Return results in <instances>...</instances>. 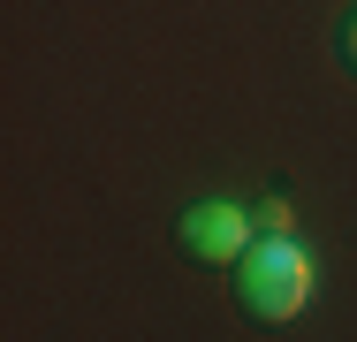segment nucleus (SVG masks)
Segmentation results:
<instances>
[{"instance_id":"obj_2","label":"nucleus","mask_w":357,"mask_h":342,"mask_svg":"<svg viewBox=\"0 0 357 342\" xmlns=\"http://www.w3.org/2000/svg\"><path fill=\"white\" fill-rule=\"evenodd\" d=\"M251 213L236 198H198V205H183V221H175V244L198 259V267H236L243 251H251Z\"/></svg>"},{"instance_id":"obj_1","label":"nucleus","mask_w":357,"mask_h":342,"mask_svg":"<svg viewBox=\"0 0 357 342\" xmlns=\"http://www.w3.org/2000/svg\"><path fill=\"white\" fill-rule=\"evenodd\" d=\"M228 274H236V304L251 320H266V327H282L312 304V251L296 244V228L289 236H251V251Z\"/></svg>"},{"instance_id":"obj_3","label":"nucleus","mask_w":357,"mask_h":342,"mask_svg":"<svg viewBox=\"0 0 357 342\" xmlns=\"http://www.w3.org/2000/svg\"><path fill=\"white\" fill-rule=\"evenodd\" d=\"M289 228H296L289 198H266V205H259V236H289Z\"/></svg>"},{"instance_id":"obj_4","label":"nucleus","mask_w":357,"mask_h":342,"mask_svg":"<svg viewBox=\"0 0 357 342\" xmlns=\"http://www.w3.org/2000/svg\"><path fill=\"white\" fill-rule=\"evenodd\" d=\"M342 61L357 68V15H350V23H342Z\"/></svg>"}]
</instances>
